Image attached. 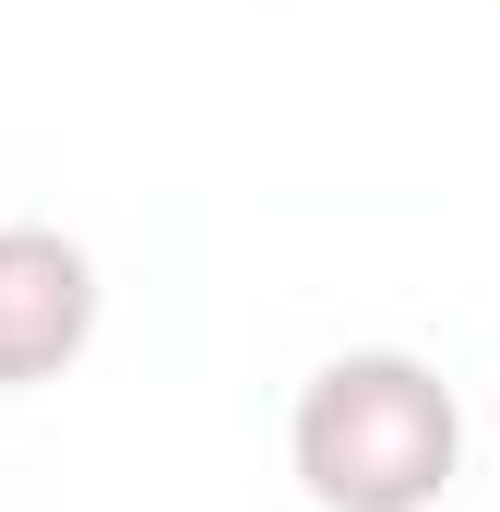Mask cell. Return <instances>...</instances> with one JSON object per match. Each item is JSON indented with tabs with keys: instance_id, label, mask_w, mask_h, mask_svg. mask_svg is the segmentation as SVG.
I'll list each match as a JSON object with an SVG mask.
<instances>
[{
	"instance_id": "6da1fadb",
	"label": "cell",
	"mask_w": 500,
	"mask_h": 512,
	"mask_svg": "<svg viewBox=\"0 0 500 512\" xmlns=\"http://www.w3.org/2000/svg\"><path fill=\"white\" fill-rule=\"evenodd\" d=\"M298 489L322 512H429L453 489V453H465V417H453V393L441 370H417V358H334L322 382L298 393Z\"/></svg>"
},
{
	"instance_id": "7a4b0ae2",
	"label": "cell",
	"mask_w": 500,
	"mask_h": 512,
	"mask_svg": "<svg viewBox=\"0 0 500 512\" xmlns=\"http://www.w3.org/2000/svg\"><path fill=\"white\" fill-rule=\"evenodd\" d=\"M96 334V262L60 227H0V393L72 370Z\"/></svg>"
}]
</instances>
